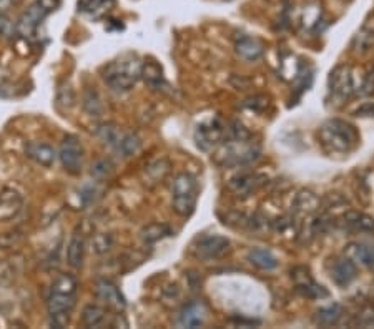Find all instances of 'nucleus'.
<instances>
[{
	"label": "nucleus",
	"mask_w": 374,
	"mask_h": 329,
	"mask_svg": "<svg viewBox=\"0 0 374 329\" xmlns=\"http://www.w3.org/2000/svg\"><path fill=\"white\" fill-rule=\"evenodd\" d=\"M318 142L329 155H347L359 145V133L354 125L331 118L318 129Z\"/></svg>",
	"instance_id": "nucleus-1"
},
{
	"label": "nucleus",
	"mask_w": 374,
	"mask_h": 329,
	"mask_svg": "<svg viewBox=\"0 0 374 329\" xmlns=\"http://www.w3.org/2000/svg\"><path fill=\"white\" fill-rule=\"evenodd\" d=\"M143 62L138 55L123 54L117 60L110 62L103 70V80L113 92L123 94L136 85L142 78Z\"/></svg>",
	"instance_id": "nucleus-2"
},
{
	"label": "nucleus",
	"mask_w": 374,
	"mask_h": 329,
	"mask_svg": "<svg viewBox=\"0 0 374 329\" xmlns=\"http://www.w3.org/2000/svg\"><path fill=\"white\" fill-rule=\"evenodd\" d=\"M217 153V163L222 166H246L252 165L261 156L259 145L252 142V135L248 137H226L220 145Z\"/></svg>",
	"instance_id": "nucleus-3"
},
{
	"label": "nucleus",
	"mask_w": 374,
	"mask_h": 329,
	"mask_svg": "<svg viewBox=\"0 0 374 329\" xmlns=\"http://www.w3.org/2000/svg\"><path fill=\"white\" fill-rule=\"evenodd\" d=\"M198 195H200V187L192 173H180L175 177L171 187V205L175 213L183 218L192 217L196 208Z\"/></svg>",
	"instance_id": "nucleus-4"
},
{
	"label": "nucleus",
	"mask_w": 374,
	"mask_h": 329,
	"mask_svg": "<svg viewBox=\"0 0 374 329\" xmlns=\"http://www.w3.org/2000/svg\"><path fill=\"white\" fill-rule=\"evenodd\" d=\"M55 0H35L32 6L20 15L19 22L15 24V32L25 41H32L42 22L47 19L52 10H55Z\"/></svg>",
	"instance_id": "nucleus-5"
},
{
	"label": "nucleus",
	"mask_w": 374,
	"mask_h": 329,
	"mask_svg": "<svg viewBox=\"0 0 374 329\" xmlns=\"http://www.w3.org/2000/svg\"><path fill=\"white\" fill-rule=\"evenodd\" d=\"M77 302V293H62L50 289V296L47 300V309L50 316V324L54 328H65L70 321V314Z\"/></svg>",
	"instance_id": "nucleus-6"
},
{
	"label": "nucleus",
	"mask_w": 374,
	"mask_h": 329,
	"mask_svg": "<svg viewBox=\"0 0 374 329\" xmlns=\"http://www.w3.org/2000/svg\"><path fill=\"white\" fill-rule=\"evenodd\" d=\"M328 96L329 103L343 105L354 94V80L351 68L346 65H340L331 72L328 80Z\"/></svg>",
	"instance_id": "nucleus-7"
},
{
	"label": "nucleus",
	"mask_w": 374,
	"mask_h": 329,
	"mask_svg": "<svg viewBox=\"0 0 374 329\" xmlns=\"http://www.w3.org/2000/svg\"><path fill=\"white\" fill-rule=\"evenodd\" d=\"M226 138V129L220 120H210L200 124L195 130V143L200 150L211 152L218 148Z\"/></svg>",
	"instance_id": "nucleus-8"
},
{
	"label": "nucleus",
	"mask_w": 374,
	"mask_h": 329,
	"mask_svg": "<svg viewBox=\"0 0 374 329\" xmlns=\"http://www.w3.org/2000/svg\"><path fill=\"white\" fill-rule=\"evenodd\" d=\"M230 248L231 243L226 236L206 235L201 236V238L196 241L195 254L196 258H200V260L211 261V260H218V258H223L224 254L230 251Z\"/></svg>",
	"instance_id": "nucleus-9"
},
{
	"label": "nucleus",
	"mask_w": 374,
	"mask_h": 329,
	"mask_svg": "<svg viewBox=\"0 0 374 329\" xmlns=\"http://www.w3.org/2000/svg\"><path fill=\"white\" fill-rule=\"evenodd\" d=\"M59 158L62 166H64L69 173H80L83 163V147L80 140L75 137V135H67L60 145Z\"/></svg>",
	"instance_id": "nucleus-10"
},
{
	"label": "nucleus",
	"mask_w": 374,
	"mask_h": 329,
	"mask_svg": "<svg viewBox=\"0 0 374 329\" xmlns=\"http://www.w3.org/2000/svg\"><path fill=\"white\" fill-rule=\"evenodd\" d=\"M266 183V177L261 173L254 172H243L236 177H233L228 182V188L235 193L236 196H250L254 191H258L259 188Z\"/></svg>",
	"instance_id": "nucleus-11"
},
{
	"label": "nucleus",
	"mask_w": 374,
	"mask_h": 329,
	"mask_svg": "<svg viewBox=\"0 0 374 329\" xmlns=\"http://www.w3.org/2000/svg\"><path fill=\"white\" fill-rule=\"evenodd\" d=\"M299 271H301V275H298L296 270H292V278L294 279L299 295L308 298V300H323V298L329 296L326 288L315 283V279L310 276V271L305 270V268H299Z\"/></svg>",
	"instance_id": "nucleus-12"
},
{
	"label": "nucleus",
	"mask_w": 374,
	"mask_h": 329,
	"mask_svg": "<svg viewBox=\"0 0 374 329\" xmlns=\"http://www.w3.org/2000/svg\"><path fill=\"white\" fill-rule=\"evenodd\" d=\"M96 296H99L108 308L115 309L118 313L127 308L125 296L122 295V291L117 288V284L108 282V279L96 282Z\"/></svg>",
	"instance_id": "nucleus-13"
},
{
	"label": "nucleus",
	"mask_w": 374,
	"mask_h": 329,
	"mask_svg": "<svg viewBox=\"0 0 374 329\" xmlns=\"http://www.w3.org/2000/svg\"><path fill=\"white\" fill-rule=\"evenodd\" d=\"M356 278H358V266H356V263L351 260V258H341V260L334 261L331 270V279L338 286H350Z\"/></svg>",
	"instance_id": "nucleus-14"
},
{
	"label": "nucleus",
	"mask_w": 374,
	"mask_h": 329,
	"mask_svg": "<svg viewBox=\"0 0 374 329\" xmlns=\"http://www.w3.org/2000/svg\"><path fill=\"white\" fill-rule=\"evenodd\" d=\"M341 226L353 233H374V218L361 212H346L341 217Z\"/></svg>",
	"instance_id": "nucleus-15"
},
{
	"label": "nucleus",
	"mask_w": 374,
	"mask_h": 329,
	"mask_svg": "<svg viewBox=\"0 0 374 329\" xmlns=\"http://www.w3.org/2000/svg\"><path fill=\"white\" fill-rule=\"evenodd\" d=\"M206 318V308L203 302L193 301L183 306V309L180 311L178 323L183 328H200L203 326Z\"/></svg>",
	"instance_id": "nucleus-16"
},
{
	"label": "nucleus",
	"mask_w": 374,
	"mask_h": 329,
	"mask_svg": "<svg viewBox=\"0 0 374 329\" xmlns=\"http://www.w3.org/2000/svg\"><path fill=\"white\" fill-rule=\"evenodd\" d=\"M235 50L241 59L246 62H254V60L261 59L265 54V45L257 37H250V35H243L235 43Z\"/></svg>",
	"instance_id": "nucleus-17"
},
{
	"label": "nucleus",
	"mask_w": 374,
	"mask_h": 329,
	"mask_svg": "<svg viewBox=\"0 0 374 329\" xmlns=\"http://www.w3.org/2000/svg\"><path fill=\"white\" fill-rule=\"evenodd\" d=\"M117 0H78L77 8L80 14H85L94 19L107 15L113 7H115Z\"/></svg>",
	"instance_id": "nucleus-18"
},
{
	"label": "nucleus",
	"mask_w": 374,
	"mask_h": 329,
	"mask_svg": "<svg viewBox=\"0 0 374 329\" xmlns=\"http://www.w3.org/2000/svg\"><path fill=\"white\" fill-rule=\"evenodd\" d=\"M25 153H27L29 158H32L34 161H37V163L42 166H52L57 156L55 150L50 145L38 142H30L27 147H25Z\"/></svg>",
	"instance_id": "nucleus-19"
},
{
	"label": "nucleus",
	"mask_w": 374,
	"mask_h": 329,
	"mask_svg": "<svg viewBox=\"0 0 374 329\" xmlns=\"http://www.w3.org/2000/svg\"><path fill=\"white\" fill-rule=\"evenodd\" d=\"M321 201L315 193L311 191H299L298 196L294 198L293 210L296 214H305V217H310V214H315L319 210Z\"/></svg>",
	"instance_id": "nucleus-20"
},
{
	"label": "nucleus",
	"mask_w": 374,
	"mask_h": 329,
	"mask_svg": "<svg viewBox=\"0 0 374 329\" xmlns=\"http://www.w3.org/2000/svg\"><path fill=\"white\" fill-rule=\"evenodd\" d=\"M246 260L252 263L253 266H257L258 270L263 271H271L278 266V260L273 254L270 249L265 248H253L250 249L248 254H246Z\"/></svg>",
	"instance_id": "nucleus-21"
},
{
	"label": "nucleus",
	"mask_w": 374,
	"mask_h": 329,
	"mask_svg": "<svg viewBox=\"0 0 374 329\" xmlns=\"http://www.w3.org/2000/svg\"><path fill=\"white\" fill-rule=\"evenodd\" d=\"M22 200L19 193L14 190H6L0 193V219L15 217L19 213Z\"/></svg>",
	"instance_id": "nucleus-22"
},
{
	"label": "nucleus",
	"mask_w": 374,
	"mask_h": 329,
	"mask_svg": "<svg viewBox=\"0 0 374 329\" xmlns=\"http://www.w3.org/2000/svg\"><path fill=\"white\" fill-rule=\"evenodd\" d=\"M343 318V306L340 302H331V305L323 306L316 311L315 314V323L319 326H334V324L340 323Z\"/></svg>",
	"instance_id": "nucleus-23"
},
{
	"label": "nucleus",
	"mask_w": 374,
	"mask_h": 329,
	"mask_svg": "<svg viewBox=\"0 0 374 329\" xmlns=\"http://www.w3.org/2000/svg\"><path fill=\"white\" fill-rule=\"evenodd\" d=\"M347 253L351 254V258L356 261H359V265L374 270V244L369 243H353L347 247Z\"/></svg>",
	"instance_id": "nucleus-24"
},
{
	"label": "nucleus",
	"mask_w": 374,
	"mask_h": 329,
	"mask_svg": "<svg viewBox=\"0 0 374 329\" xmlns=\"http://www.w3.org/2000/svg\"><path fill=\"white\" fill-rule=\"evenodd\" d=\"M83 256H85V241L80 235H73L67 247L69 265L78 270L83 265Z\"/></svg>",
	"instance_id": "nucleus-25"
},
{
	"label": "nucleus",
	"mask_w": 374,
	"mask_h": 329,
	"mask_svg": "<svg viewBox=\"0 0 374 329\" xmlns=\"http://www.w3.org/2000/svg\"><path fill=\"white\" fill-rule=\"evenodd\" d=\"M171 235H173V231H171V228L168 225H165V223H152V225L145 226L142 233H140L143 243L147 244H153L157 243V241L168 238Z\"/></svg>",
	"instance_id": "nucleus-26"
},
{
	"label": "nucleus",
	"mask_w": 374,
	"mask_h": 329,
	"mask_svg": "<svg viewBox=\"0 0 374 329\" xmlns=\"http://www.w3.org/2000/svg\"><path fill=\"white\" fill-rule=\"evenodd\" d=\"M140 147H142V140H140L138 135L135 131H129V133H122L115 147V152L120 153L123 158H129L134 156L140 150Z\"/></svg>",
	"instance_id": "nucleus-27"
},
{
	"label": "nucleus",
	"mask_w": 374,
	"mask_h": 329,
	"mask_svg": "<svg viewBox=\"0 0 374 329\" xmlns=\"http://www.w3.org/2000/svg\"><path fill=\"white\" fill-rule=\"evenodd\" d=\"M145 177L148 178V182L152 183V185H155V183H160L161 180H164L166 175L170 172V163L168 160H165V158H160V160H155L152 161L148 166H145Z\"/></svg>",
	"instance_id": "nucleus-28"
},
{
	"label": "nucleus",
	"mask_w": 374,
	"mask_h": 329,
	"mask_svg": "<svg viewBox=\"0 0 374 329\" xmlns=\"http://www.w3.org/2000/svg\"><path fill=\"white\" fill-rule=\"evenodd\" d=\"M105 319H107V314H105V309L100 308L96 305H89L83 308L82 313V321L87 328H100L105 324Z\"/></svg>",
	"instance_id": "nucleus-29"
},
{
	"label": "nucleus",
	"mask_w": 374,
	"mask_h": 329,
	"mask_svg": "<svg viewBox=\"0 0 374 329\" xmlns=\"http://www.w3.org/2000/svg\"><path fill=\"white\" fill-rule=\"evenodd\" d=\"M142 77L145 78V82H147L148 85L155 90H161V87L166 85L164 80V73H161V68L158 67L155 62H150L147 65H143Z\"/></svg>",
	"instance_id": "nucleus-30"
},
{
	"label": "nucleus",
	"mask_w": 374,
	"mask_h": 329,
	"mask_svg": "<svg viewBox=\"0 0 374 329\" xmlns=\"http://www.w3.org/2000/svg\"><path fill=\"white\" fill-rule=\"evenodd\" d=\"M83 108L87 110V113H90L92 117H100L103 112V103L100 98L99 92L94 89H89L83 95Z\"/></svg>",
	"instance_id": "nucleus-31"
},
{
	"label": "nucleus",
	"mask_w": 374,
	"mask_h": 329,
	"mask_svg": "<svg viewBox=\"0 0 374 329\" xmlns=\"http://www.w3.org/2000/svg\"><path fill=\"white\" fill-rule=\"evenodd\" d=\"M96 135H99L100 140H102L105 145H108V147H112L113 150H115L118 140H120L122 137V131L118 130L113 124H105L102 126H99Z\"/></svg>",
	"instance_id": "nucleus-32"
},
{
	"label": "nucleus",
	"mask_w": 374,
	"mask_h": 329,
	"mask_svg": "<svg viewBox=\"0 0 374 329\" xmlns=\"http://www.w3.org/2000/svg\"><path fill=\"white\" fill-rule=\"evenodd\" d=\"M353 45L358 52H366V50H369V48H373V45H374V32L373 30L364 27L363 30H361V32H358V35L354 37Z\"/></svg>",
	"instance_id": "nucleus-33"
},
{
	"label": "nucleus",
	"mask_w": 374,
	"mask_h": 329,
	"mask_svg": "<svg viewBox=\"0 0 374 329\" xmlns=\"http://www.w3.org/2000/svg\"><path fill=\"white\" fill-rule=\"evenodd\" d=\"M112 173H113V163L108 160V158L99 160L94 166H92V175H94V177L99 178V180L108 178Z\"/></svg>",
	"instance_id": "nucleus-34"
},
{
	"label": "nucleus",
	"mask_w": 374,
	"mask_h": 329,
	"mask_svg": "<svg viewBox=\"0 0 374 329\" xmlns=\"http://www.w3.org/2000/svg\"><path fill=\"white\" fill-rule=\"evenodd\" d=\"M113 247V238L110 235H99L94 240V248L96 253H107Z\"/></svg>",
	"instance_id": "nucleus-35"
},
{
	"label": "nucleus",
	"mask_w": 374,
	"mask_h": 329,
	"mask_svg": "<svg viewBox=\"0 0 374 329\" xmlns=\"http://www.w3.org/2000/svg\"><path fill=\"white\" fill-rule=\"evenodd\" d=\"M356 324L361 328H374V309L366 308L361 311V314H358V321Z\"/></svg>",
	"instance_id": "nucleus-36"
},
{
	"label": "nucleus",
	"mask_w": 374,
	"mask_h": 329,
	"mask_svg": "<svg viewBox=\"0 0 374 329\" xmlns=\"http://www.w3.org/2000/svg\"><path fill=\"white\" fill-rule=\"evenodd\" d=\"M12 32H15V25L12 24L10 19H8L3 12H0V35L7 37V35H10Z\"/></svg>",
	"instance_id": "nucleus-37"
},
{
	"label": "nucleus",
	"mask_w": 374,
	"mask_h": 329,
	"mask_svg": "<svg viewBox=\"0 0 374 329\" xmlns=\"http://www.w3.org/2000/svg\"><path fill=\"white\" fill-rule=\"evenodd\" d=\"M356 117H374V102H368L356 110Z\"/></svg>",
	"instance_id": "nucleus-38"
},
{
	"label": "nucleus",
	"mask_w": 374,
	"mask_h": 329,
	"mask_svg": "<svg viewBox=\"0 0 374 329\" xmlns=\"http://www.w3.org/2000/svg\"><path fill=\"white\" fill-rule=\"evenodd\" d=\"M12 6H14V0H0V12H7Z\"/></svg>",
	"instance_id": "nucleus-39"
},
{
	"label": "nucleus",
	"mask_w": 374,
	"mask_h": 329,
	"mask_svg": "<svg viewBox=\"0 0 374 329\" xmlns=\"http://www.w3.org/2000/svg\"><path fill=\"white\" fill-rule=\"evenodd\" d=\"M345 2H350V0H345Z\"/></svg>",
	"instance_id": "nucleus-40"
}]
</instances>
